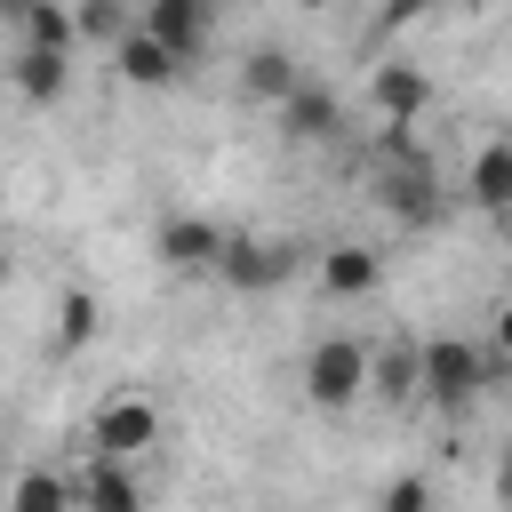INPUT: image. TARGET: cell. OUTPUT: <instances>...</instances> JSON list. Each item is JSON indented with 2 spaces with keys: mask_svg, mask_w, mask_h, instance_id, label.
<instances>
[{
  "mask_svg": "<svg viewBox=\"0 0 512 512\" xmlns=\"http://www.w3.org/2000/svg\"><path fill=\"white\" fill-rule=\"evenodd\" d=\"M96 336V296L88 288H64L56 296V328H48V352H80Z\"/></svg>",
  "mask_w": 512,
  "mask_h": 512,
  "instance_id": "19",
  "label": "cell"
},
{
  "mask_svg": "<svg viewBox=\"0 0 512 512\" xmlns=\"http://www.w3.org/2000/svg\"><path fill=\"white\" fill-rule=\"evenodd\" d=\"M496 504L512 512V448H504V464H496Z\"/></svg>",
  "mask_w": 512,
  "mask_h": 512,
  "instance_id": "23",
  "label": "cell"
},
{
  "mask_svg": "<svg viewBox=\"0 0 512 512\" xmlns=\"http://www.w3.org/2000/svg\"><path fill=\"white\" fill-rule=\"evenodd\" d=\"M360 392H368V344H360V336H320V344L304 352V400L336 416V408H352Z\"/></svg>",
  "mask_w": 512,
  "mask_h": 512,
  "instance_id": "2",
  "label": "cell"
},
{
  "mask_svg": "<svg viewBox=\"0 0 512 512\" xmlns=\"http://www.w3.org/2000/svg\"><path fill=\"white\" fill-rule=\"evenodd\" d=\"M8 16H16L24 48H48V56H72V48H80V24H72L64 0H16Z\"/></svg>",
  "mask_w": 512,
  "mask_h": 512,
  "instance_id": "15",
  "label": "cell"
},
{
  "mask_svg": "<svg viewBox=\"0 0 512 512\" xmlns=\"http://www.w3.org/2000/svg\"><path fill=\"white\" fill-rule=\"evenodd\" d=\"M0 512H72V472H48V464L16 472V488H8Z\"/></svg>",
  "mask_w": 512,
  "mask_h": 512,
  "instance_id": "17",
  "label": "cell"
},
{
  "mask_svg": "<svg viewBox=\"0 0 512 512\" xmlns=\"http://www.w3.org/2000/svg\"><path fill=\"white\" fill-rule=\"evenodd\" d=\"M496 352L512 360V304H496Z\"/></svg>",
  "mask_w": 512,
  "mask_h": 512,
  "instance_id": "22",
  "label": "cell"
},
{
  "mask_svg": "<svg viewBox=\"0 0 512 512\" xmlns=\"http://www.w3.org/2000/svg\"><path fill=\"white\" fill-rule=\"evenodd\" d=\"M320 288L344 296V304H352V296H376V288H384V256H376L368 240H336V248L320 256Z\"/></svg>",
  "mask_w": 512,
  "mask_h": 512,
  "instance_id": "11",
  "label": "cell"
},
{
  "mask_svg": "<svg viewBox=\"0 0 512 512\" xmlns=\"http://www.w3.org/2000/svg\"><path fill=\"white\" fill-rule=\"evenodd\" d=\"M280 272H288V248H280V240H256V232H232V240H224V256H216V280H224V288H240V296L272 288Z\"/></svg>",
  "mask_w": 512,
  "mask_h": 512,
  "instance_id": "8",
  "label": "cell"
},
{
  "mask_svg": "<svg viewBox=\"0 0 512 512\" xmlns=\"http://www.w3.org/2000/svg\"><path fill=\"white\" fill-rule=\"evenodd\" d=\"M464 192H472V208H488V216H512V136H488V144L472 152V168H464Z\"/></svg>",
  "mask_w": 512,
  "mask_h": 512,
  "instance_id": "12",
  "label": "cell"
},
{
  "mask_svg": "<svg viewBox=\"0 0 512 512\" xmlns=\"http://www.w3.org/2000/svg\"><path fill=\"white\" fill-rule=\"evenodd\" d=\"M280 136H288V144H328V136H344V96H336L328 80H304V88L280 104Z\"/></svg>",
  "mask_w": 512,
  "mask_h": 512,
  "instance_id": "6",
  "label": "cell"
},
{
  "mask_svg": "<svg viewBox=\"0 0 512 512\" xmlns=\"http://www.w3.org/2000/svg\"><path fill=\"white\" fill-rule=\"evenodd\" d=\"M296 88H304V64L288 48H248V64H240V96L248 104H288Z\"/></svg>",
  "mask_w": 512,
  "mask_h": 512,
  "instance_id": "14",
  "label": "cell"
},
{
  "mask_svg": "<svg viewBox=\"0 0 512 512\" xmlns=\"http://www.w3.org/2000/svg\"><path fill=\"white\" fill-rule=\"evenodd\" d=\"M224 240H232V232H224V224H208V216H168L152 248H160V264H168V272H216Z\"/></svg>",
  "mask_w": 512,
  "mask_h": 512,
  "instance_id": "7",
  "label": "cell"
},
{
  "mask_svg": "<svg viewBox=\"0 0 512 512\" xmlns=\"http://www.w3.org/2000/svg\"><path fill=\"white\" fill-rule=\"evenodd\" d=\"M368 392H376L384 408H408V400H424V344H416V336H392V344H376V352H368Z\"/></svg>",
  "mask_w": 512,
  "mask_h": 512,
  "instance_id": "5",
  "label": "cell"
},
{
  "mask_svg": "<svg viewBox=\"0 0 512 512\" xmlns=\"http://www.w3.org/2000/svg\"><path fill=\"white\" fill-rule=\"evenodd\" d=\"M112 72H120L128 88H168V80H176L184 64H176V56H168V48H160V40H152V32L136 24V32H128L120 48H112Z\"/></svg>",
  "mask_w": 512,
  "mask_h": 512,
  "instance_id": "16",
  "label": "cell"
},
{
  "mask_svg": "<svg viewBox=\"0 0 512 512\" xmlns=\"http://www.w3.org/2000/svg\"><path fill=\"white\" fill-rule=\"evenodd\" d=\"M376 512H432V480H424V472H400V480H384Z\"/></svg>",
  "mask_w": 512,
  "mask_h": 512,
  "instance_id": "21",
  "label": "cell"
},
{
  "mask_svg": "<svg viewBox=\"0 0 512 512\" xmlns=\"http://www.w3.org/2000/svg\"><path fill=\"white\" fill-rule=\"evenodd\" d=\"M384 200H392L408 224H424V216H432V168H424V160H400V168H384Z\"/></svg>",
  "mask_w": 512,
  "mask_h": 512,
  "instance_id": "18",
  "label": "cell"
},
{
  "mask_svg": "<svg viewBox=\"0 0 512 512\" xmlns=\"http://www.w3.org/2000/svg\"><path fill=\"white\" fill-rule=\"evenodd\" d=\"M72 24H80V40H104V48H120V40L136 32V16H128L120 0H80V8H72Z\"/></svg>",
  "mask_w": 512,
  "mask_h": 512,
  "instance_id": "20",
  "label": "cell"
},
{
  "mask_svg": "<svg viewBox=\"0 0 512 512\" xmlns=\"http://www.w3.org/2000/svg\"><path fill=\"white\" fill-rule=\"evenodd\" d=\"M152 440H160V408H152L144 392H112V400L88 416V456H96V464H136Z\"/></svg>",
  "mask_w": 512,
  "mask_h": 512,
  "instance_id": "3",
  "label": "cell"
},
{
  "mask_svg": "<svg viewBox=\"0 0 512 512\" xmlns=\"http://www.w3.org/2000/svg\"><path fill=\"white\" fill-rule=\"evenodd\" d=\"M368 104H376L384 128H408V120L432 104V80H424L416 64H376V72H368Z\"/></svg>",
  "mask_w": 512,
  "mask_h": 512,
  "instance_id": "10",
  "label": "cell"
},
{
  "mask_svg": "<svg viewBox=\"0 0 512 512\" xmlns=\"http://www.w3.org/2000/svg\"><path fill=\"white\" fill-rule=\"evenodd\" d=\"M176 64H200V48H208V32H216V16H208V0H144V16H136Z\"/></svg>",
  "mask_w": 512,
  "mask_h": 512,
  "instance_id": "4",
  "label": "cell"
},
{
  "mask_svg": "<svg viewBox=\"0 0 512 512\" xmlns=\"http://www.w3.org/2000/svg\"><path fill=\"white\" fill-rule=\"evenodd\" d=\"M8 88H16L24 104H64V88H72V56L16 48V56H8Z\"/></svg>",
  "mask_w": 512,
  "mask_h": 512,
  "instance_id": "13",
  "label": "cell"
},
{
  "mask_svg": "<svg viewBox=\"0 0 512 512\" xmlns=\"http://www.w3.org/2000/svg\"><path fill=\"white\" fill-rule=\"evenodd\" d=\"M72 512H144V480L128 464H80L72 472Z\"/></svg>",
  "mask_w": 512,
  "mask_h": 512,
  "instance_id": "9",
  "label": "cell"
},
{
  "mask_svg": "<svg viewBox=\"0 0 512 512\" xmlns=\"http://www.w3.org/2000/svg\"><path fill=\"white\" fill-rule=\"evenodd\" d=\"M480 392H488V352L464 336H424V400L440 416H464Z\"/></svg>",
  "mask_w": 512,
  "mask_h": 512,
  "instance_id": "1",
  "label": "cell"
}]
</instances>
